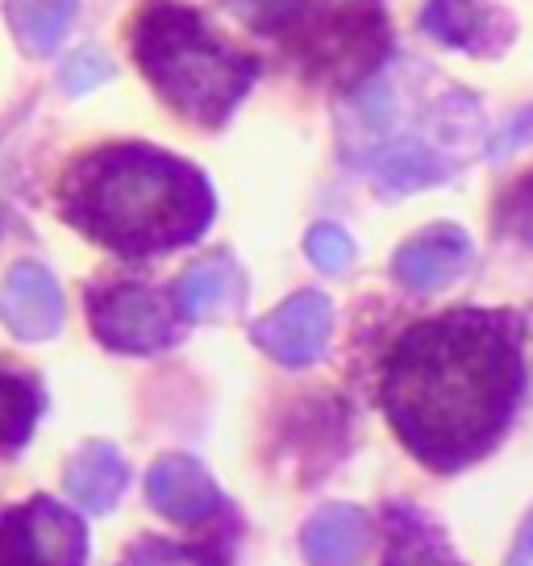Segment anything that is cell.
Here are the masks:
<instances>
[{"mask_svg": "<svg viewBox=\"0 0 533 566\" xmlns=\"http://www.w3.org/2000/svg\"><path fill=\"white\" fill-rule=\"evenodd\" d=\"M379 396L421 462L454 471L480 459L521 396V325L480 308L421 321L391 346Z\"/></svg>", "mask_w": 533, "mask_h": 566, "instance_id": "1", "label": "cell"}, {"mask_svg": "<svg viewBox=\"0 0 533 566\" xmlns=\"http://www.w3.org/2000/svg\"><path fill=\"white\" fill-rule=\"evenodd\" d=\"M63 221L96 247L150 259L196 242L213 221L209 179L155 146H101L72 163L59 184Z\"/></svg>", "mask_w": 533, "mask_h": 566, "instance_id": "2", "label": "cell"}, {"mask_svg": "<svg viewBox=\"0 0 533 566\" xmlns=\"http://www.w3.org/2000/svg\"><path fill=\"white\" fill-rule=\"evenodd\" d=\"M129 46L150 88L179 117L209 129L230 122L259 75V63L250 54L233 51L217 30H209V21L184 4H150L134 21Z\"/></svg>", "mask_w": 533, "mask_h": 566, "instance_id": "3", "label": "cell"}, {"mask_svg": "<svg viewBox=\"0 0 533 566\" xmlns=\"http://www.w3.org/2000/svg\"><path fill=\"white\" fill-rule=\"evenodd\" d=\"M288 46L304 59V67L313 75H325L334 84H358L363 75H372L375 63L388 51V25L372 9H346V4H317L309 0L301 18L288 25Z\"/></svg>", "mask_w": 533, "mask_h": 566, "instance_id": "4", "label": "cell"}, {"mask_svg": "<svg viewBox=\"0 0 533 566\" xmlns=\"http://www.w3.org/2000/svg\"><path fill=\"white\" fill-rule=\"evenodd\" d=\"M92 334L108 350L155 354L179 337V308L146 283H101L88 292Z\"/></svg>", "mask_w": 533, "mask_h": 566, "instance_id": "5", "label": "cell"}, {"mask_svg": "<svg viewBox=\"0 0 533 566\" xmlns=\"http://www.w3.org/2000/svg\"><path fill=\"white\" fill-rule=\"evenodd\" d=\"M88 563V533L84 521L34 495L25 504L0 509V566H84Z\"/></svg>", "mask_w": 533, "mask_h": 566, "instance_id": "6", "label": "cell"}, {"mask_svg": "<svg viewBox=\"0 0 533 566\" xmlns=\"http://www.w3.org/2000/svg\"><path fill=\"white\" fill-rule=\"evenodd\" d=\"M334 329V308L321 292H301L284 301L271 317L254 325V342L263 346L271 358H280L288 367H304L317 363L325 342Z\"/></svg>", "mask_w": 533, "mask_h": 566, "instance_id": "7", "label": "cell"}, {"mask_svg": "<svg viewBox=\"0 0 533 566\" xmlns=\"http://www.w3.org/2000/svg\"><path fill=\"white\" fill-rule=\"evenodd\" d=\"M0 321L21 342H46L63 329V292L46 266L21 263L0 287Z\"/></svg>", "mask_w": 533, "mask_h": 566, "instance_id": "8", "label": "cell"}, {"mask_svg": "<svg viewBox=\"0 0 533 566\" xmlns=\"http://www.w3.org/2000/svg\"><path fill=\"white\" fill-rule=\"evenodd\" d=\"M467 263H471V238L454 226H438L396 250L391 271L412 292H433V287H446Z\"/></svg>", "mask_w": 533, "mask_h": 566, "instance_id": "9", "label": "cell"}, {"mask_svg": "<svg viewBox=\"0 0 533 566\" xmlns=\"http://www.w3.org/2000/svg\"><path fill=\"white\" fill-rule=\"evenodd\" d=\"M146 495L163 516H171L179 525H196L221 509V492L213 488V479L205 475L200 462L184 454L155 462V471L146 479Z\"/></svg>", "mask_w": 533, "mask_h": 566, "instance_id": "10", "label": "cell"}, {"mask_svg": "<svg viewBox=\"0 0 533 566\" xmlns=\"http://www.w3.org/2000/svg\"><path fill=\"white\" fill-rule=\"evenodd\" d=\"M500 13L488 0H426L421 25L454 51L488 54L500 42Z\"/></svg>", "mask_w": 533, "mask_h": 566, "instance_id": "11", "label": "cell"}, {"mask_svg": "<svg viewBox=\"0 0 533 566\" xmlns=\"http://www.w3.org/2000/svg\"><path fill=\"white\" fill-rule=\"evenodd\" d=\"M301 546L313 566H355L367 546V516L358 509H325L304 525Z\"/></svg>", "mask_w": 533, "mask_h": 566, "instance_id": "12", "label": "cell"}, {"mask_svg": "<svg viewBox=\"0 0 533 566\" xmlns=\"http://www.w3.org/2000/svg\"><path fill=\"white\" fill-rule=\"evenodd\" d=\"M67 492L75 495V504H84L88 513H108L117 504V495L125 492V462L113 446L96 442L88 450H80L67 467Z\"/></svg>", "mask_w": 533, "mask_h": 566, "instance_id": "13", "label": "cell"}, {"mask_svg": "<svg viewBox=\"0 0 533 566\" xmlns=\"http://www.w3.org/2000/svg\"><path fill=\"white\" fill-rule=\"evenodd\" d=\"M9 30L30 54H51L75 18V0H4Z\"/></svg>", "mask_w": 533, "mask_h": 566, "instance_id": "14", "label": "cell"}, {"mask_svg": "<svg viewBox=\"0 0 533 566\" xmlns=\"http://www.w3.org/2000/svg\"><path fill=\"white\" fill-rule=\"evenodd\" d=\"M42 412V388L30 375L0 367V459L18 454Z\"/></svg>", "mask_w": 533, "mask_h": 566, "instance_id": "15", "label": "cell"}, {"mask_svg": "<svg viewBox=\"0 0 533 566\" xmlns=\"http://www.w3.org/2000/svg\"><path fill=\"white\" fill-rule=\"evenodd\" d=\"M233 292V266L230 259H205L196 263L176 287V308L179 317H209L213 308L226 304Z\"/></svg>", "mask_w": 533, "mask_h": 566, "instance_id": "16", "label": "cell"}, {"mask_svg": "<svg viewBox=\"0 0 533 566\" xmlns=\"http://www.w3.org/2000/svg\"><path fill=\"white\" fill-rule=\"evenodd\" d=\"M375 176L384 179L388 188H421V184H433V179L446 176V167H438V159H429V150L421 146H396L384 159L375 163Z\"/></svg>", "mask_w": 533, "mask_h": 566, "instance_id": "17", "label": "cell"}, {"mask_svg": "<svg viewBox=\"0 0 533 566\" xmlns=\"http://www.w3.org/2000/svg\"><path fill=\"white\" fill-rule=\"evenodd\" d=\"M238 18L247 21L250 30H259V34H284L292 21L301 18V9L309 0H226Z\"/></svg>", "mask_w": 533, "mask_h": 566, "instance_id": "18", "label": "cell"}, {"mask_svg": "<svg viewBox=\"0 0 533 566\" xmlns=\"http://www.w3.org/2000/svg\"><path fill=\"white\" fill-rule=\"evenodd\" d=\"M400 525H405V533L396 537V546H391V558L388 566H446V554L442 546L429 537V530L417 521V516H396Z\"/></svg>", "mask_w": 533, "mask_h": 566, "instance_id": "19", "label": "cell"}, {"mask_svg": "<svg viewBox=\"0 0 533 566\" xmlns=\"http://www.w3.org/2000/svg\"><path fill=\"white\" fill-rule=\"evenodd\" d=\"M309 259L321 271H342V266H351V259H355V242L338 226H317V230L309 233Z\"/></svg>", "mask_w": 533, "mask_h": 566, "instance_id": "20", "label": "cell"}, {"mask_svg": "<svg viewBox=\"0 0 533 566\" xmlns=\"http://www.w3.org/2000/svg\"><path fill=\"white\" fill-rule=\"evenodd\" d=\"M497 226L504 233H513V238H521L525 247H533V176L516 188L504 205H500L497 212Z\"/></svg>", "mask_w": 533, "mask_h": 566, "instance_id": "21", "label": "cell"}, {"mask_svg": "<svg viewBox=\"0 0 533 566\" xmlns=\"http://www.w3.org/2000/svg\"><path fill=\"white\" fill-rule=\"evenodd\" d=\"M108 75H113V63L108 59H101L96 51H80L63 67V88L72 92V96H80V92H92L96 84H105Z\"/></svg>", "mask_w": 533, "mask_h": 566, "instance_id": "22", "label": "cell"}, {"mask_svg": "<svg viewBox=\"0 0 533 566\" xmlns=\"http://www.w3.org/2000/svg\"><path fill=\"white\" fill-rule=\"evenodd\" d=\"M125 566H209L200 549H184V546H167V542H143L134 549Z\"/></svg>", "mask_w": 533, "mask_h": 566, "instance_id": "23", "label": "cell"}, {"mask_svg": "<svg viewBox=\"0 0 533 566\" xmlns=\"http://www.w3.org/2000/svg\"><path fill=\"white\" fill-rule=\"evenodd\" d=\"M530 563H533V521L525 525L521 542H516V554H513V566H530Z\"/></svg>", "mask_w": 533, "mask_h": 566, "instance_id": "24", "label": "cell"}]
</instances>
